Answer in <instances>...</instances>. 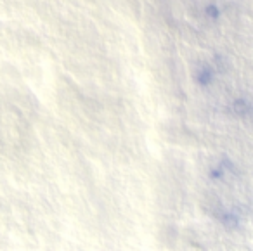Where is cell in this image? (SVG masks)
Segmentation results:
<instances>
[{"instance_id": "6da1fadb", "label": "cell", "mask_w": 253, "mask_h": 251, "mask_svg": "<svg viewBox=\"0 0 253 251\" xmlns=\"http://www.w3.org/2000/svg\"><path fill=\"white\" fill-rule=\"evenodd\" d=\"M195 78L199 85H208L213 78V69L210 68L208 64L198 66V69H196V73H195Z\"/></svg>"}, {"instance_id": "7a4b0ae2", "label": "cell", "mask_w": 253, "mask_h": 251, "mask_svg": "<svg viewBox=\"0 0 253 251\" xmlns=\"http://www.w3.org/2000/svg\"><path fill=\"white\" fill-rule=\"evenodd\" d=\"M232 108H234L236 114L238 116H248L250 114V102L246 97H241V99H236L234 104H232Z\"/></svg>"}]
</instances>
